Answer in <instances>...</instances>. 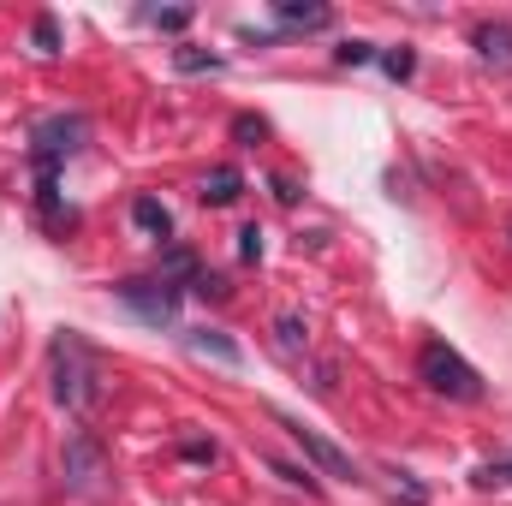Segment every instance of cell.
Wrapping results in <instances>:
<instances>
[{
    "label": "cell",
    "mask_w": 512,
    "mask_h": 506,
    "mask_svg": "<svg viewBox=\"0 0 512 506\" xmlns=\"http://www.w3.org/2000/svg\"><path fill=\"white\" fill-rule=\"evenodd\" d=\"M471 42H477V54H483V60L512 66V30H507V24H477V36H471Z\"/></svg>",
    "instance_id": "cell-12"
},
{
    "label": "cell",
    "mask_w": 512,
    "mask_h": 506,
    "mask_svg": "<svg viewBox=\"0 0 512 506\" xmlns=\"http://www.w3.org/2000/svg\"><path fill=\"white\" fill-rule=\"evenodd\" d=\"M274 18H280L286 30H328V18H334V12H328V6H316V0H310V6H304V0H274Z\"/></svg>",
    "instance_id": "cell-8"
},
{
    "label": "cell",
    "mask_w": 512,
    "mask_h": 506,
    "mask_svg": "<svg viewBox=\"0 0 512 506\" xmlns=\"http://www.w3.org/2000/svg\"><path fill=\"white\" fill-rule=\"evenodd\" d=\"M84 114H54V120H36L30 131V155H36V173H60V161L78 149V137H84Z\"/></svg>",
    "instance_id": "cell-4"
},
{
    "label": "cell",
    "mask_w": 512,
    "mask_h": 506,
    "mask_svg": "<svg viewBox=\"0 0 512 506\" xmlns=\"http://www.w3.org/2000/svg\"><path fill=\"white\" fill-rule=\"evenodd\" d=\"M185 346H191L197 358H215V364H227V370H239V364H245V352H239L227 334H215V328H197V334H185Z\"/></svg>",
    "instance_id": "cell-7"
},
{
    "label": "cell",
    "mask_w": 512,
    "mask_h": 506,
    "mask_svg": "<svg viewBox=\"0 0 512 506\" xmlns=\"http://www.w3.org/2000/svg\"><path fill=\"white\" fill-rule=\"evenodd\" d=\"M274 334H280V346H286V352H298V346H304V322H298V316H280V322H274Z\"/></svg>",
    "instance_id": "cell-20"
},
{
    "label": "cell",
    "mask_w": 512,
    "mask_h": 506,
    "mask_svg": "<svg viewBox=\"0 0 512 506\" xmlns=\"http://www.w3.org/2000/svg\"><path fill=\"white\" fill-rule=\"evenodd\" d=\"M239 191H245V173H239V167H215V173L203 179V203H215V209L239 203Z\"/></svg>",
    "instance_id": "cell-10"
},
{
    "label": "cell",
    "mask_w": 512,
    "mask_h": 506,
    "mask_svg": "<svg viewBox=\"0 0 512 506\" xmlns=\"http://www.w3.org/2000/svg\"><path fill=\"white\" fill-rule=\"evenodd\" d=\"M233 137H239V143H262V137H268V126H262L256 114H239V120H233Z\"/></svg>",
    "instance_id": "cell-21"
},
{
    "label": "cell",
    "mask_w": 512,
    "mask_h": 506,
    "mask_svg": "<svg viewBox=\"0 0 512 506\" xmlns=\"http://www.w3.org/2000/svg\"><path fill=\"white\" fill-rule=\"evenodd\" d=\"M179 453H185L191 465H215V441H185Z\"/></svg>",
    "instance_id": "cell-24"
},
{
    "label": "cell",
    "mask_w": 512,
    "mask_h": 506,
    "mask_svg": "<svg viewBox=\"0 0 512 506\" xmlns=\"http://www.w3.org/2000/svg\"><path fill=\"white\" fill-rule=\"evenodd\" d=\"M471 483H477V489H501V483H512V459H489V465H477Z\"/></svg>",
    "instance_id": "cell-16"
},
{
    "label": "cell",
    "mask_w": 512,
    "mask_h": 506,
    "mask_svg": "<svg viewBox=\"0 0 512 506\" xmlns=\"http://www.w3.org/2000/svg\"><path fill=\"white\" fill-rule=\"evenodd\" d=\"M191 292H197V298H227V280H221V274H209V268H203V280H197V286H191Z\"/></svg>",
    "instance_id": "cell-23"
},
{
    "label": "cell",
    "mask_w": 512,
    "mask_h": 506,
    "mask_svg": "<svg viewBox=\"0 0 512 506\" xmlns=\"http://www.w3.org/2000/svg\"><path fill=\"white\" fill-rule=\"evenodd\" d=\"M161 280H173V286H185V292H191V286L203 280V262L185 251V245H173V251H161Z\"/></svg>",
    "instance_id": "cell-9"
},
{
    "label": "cell",
    "mask_w": 512,
    "mask_h": 506,
    "mask_svg": "<svg viewBox=\"0 0 512 506\" xmlns=\"http://www.w3.org/2000/svg\"><path fill=\"white\" fill-rule=\"evenodd\" d=\"M239 256H245V262L262 256V227H245V233H239Z\"/></svg>",
    "instance_id": "cell-25"
},
{
    "label": "cell",
    "mask_w": 512,
    "mask_h": 506,
    "mask_svg": "<svg viewBox=\"0 0 512 506\" xmlns=\"http://www.w3.org/2000/svg\"><path fill=\"white\" fill-rule=\"evenodd\" d=\"M48 376H54V399L66 411H90L96 405V352L84 346V334L60 328L54 334V352H48Z\"/></svg>",
    "instance_id": "cell-1"
},
{
    "label": "cell",
    "mask_w": 512,
    "mask_h": 506,
    "mask_svg": "<svg viewBox=\"0 0 512 506\" xmlns=\"http://www.w3.org/2000/svg\"><path fill=\"white\" fill-rule=\"evenodd\" d=\"M114 292H120V304H131L149 328H173V322H179V298H185V286H173V280H161V274L120 280Z\"/></svg>",
    "instance_id": "cell-3"
},
{
    "label": "cell",
    "mask_w": 512,
    "mask_h": 506,
    "mask_svg": "<svg viewBox=\"0 0 512 506\" xmlns=\"http://www.w3.org/2000/svg\"><path fill=\"white\" fill-rule=\"evenodd\" d=\"M417 376L429 381V393H441V399H459V405H477V399H483V376H477L447 340H429V346L417 352Z\"/></svg>",
    "instance_id": "cell-2"
},
{
    "label": "cell",
    "mask_w": 512,
    "mask_h": 506,
    "mask_svg": "<svg viewBox=\"0 0 512 506\" xmlns=\"http://www.w3.org/2000/svg\"><path fill=\"white\" fill-rule=\"evenodd\" d=\"M393 495H405V506L429 501V489H423V483H411V471H393Z\"/></svg>",
    "instance_id": "cell-19"
},
{
    "label": "cell",
    "mask_w": 512,
    "mask_h": 506,
    "mask_svg": "<svg viewBox=\"0 0 512 506\" xmlns=\"http://www.w3.org/2000/svg\"><path fill=\"white\" fill-rule=\"evenodd\" d=\"M382 66H387V78H411V48H393V54H382Z\"/></svg>",
    "instance_id": "cell-22"
},
{
    "label": "cell",
    "mask_w": 512,
    "mask_h": 506,
    "mask_svg": "<svg viewBox=\"0 0 512 506\" xmlns=\"http://www.w3.org/2000/svg\"><path fill=\"white\" fill-rule=\"evenodd\" d=\"M143 18H149L155 30H185V24H191V6H149Z\"/></svg>",
    "instance_id": "cell-14"
},
{
    "label": "cell",
    "mask_w": 512,
    "mask_h": 506,
    "mask_svg": "<svg viewBox=\"0 0 512 506\" xmlns=\"http://www.w3.org/2000/svg\"><path fill=\"white\" fill-rule=\"evenodd\" d=\"M60 471H66V489L102 495V483H108V453H102V441L78 429V435L66 441V453H60Z\"/></svg>",
    "instance_id": "cell-6"
},
{
    "label": "cell",
    "mask_w": 512,
    "mask_h": 506,
    "mask_svg": "<svg viewBox=\"0 0 512 506\" xmlns=\"http://www.w3.org/2000/svg\"><path fill=\"white\" fill-rule=\"evenodd\" d=\"M131 221H137V233H149V239H167V233H173V215H167V203H155V197H137V203H131Z\"/></svg>",
    "instance_id": "cell-11"
},
{
    "label": "cell",
    "mask_w": 512,
    "mask_h": 506,
    "mask_svg": "<svg viewBox=\"0 0 512 506\" xmlns=\"http://www.w3.org/2000/svg\"><path fill=\"white\" fill-rule=\"evenodd\" d=\"M274 423H280V429H286V435L304 447V459H310V465H322V477H340V483H364V477H358V465H352V459H346V453H340L328 435H316L304 417H286V411H274Z\"/></svg>",
    "instance_id": "cell-5"
},
{
    "label": "cell",
    "mask_w": 512,
    "mask_h": 506,
    "mask_svg": "<svg viewBox=\"0 0 512 506\" xmlns=\"http://www.w3.org/2000/svg\"><path fill=\"white\" fill-rule=\"evenodd\" d=\"M36 54H60V24H54L48 12L36 18Z\"/></svg>",
    "instance_id": "cell-18"
},
{
    "label": "cell",
    "mask_w": 512,
    "mask_h": 506,
    "mask_svg": "<svg viewBox=\"0 0 512 506\" xmlns=\"http://www.w3.org/2000/svg\"><path fill=\"white\" fill-rule=\"evenodd\" d=\"M268 471H274L280 483H292V489H304V495H322V483H316L310 471H298V465H286V459H268Z\"/></svg>",
    "instance_id": "cell-13"
},
{
    "label": "cell",
    "mask_w": 512,
    "mask_h": 506,
    "mask_svg": "<svg viewBox=\"0 0 512 506\" xmlns=\"http://www.w3.org/2000/svg\"><path fill=\"white\" fill-rule=\"evenodd\" d=\"M179 72H221V54H203V48H179L173 54Z\"/></svg>",
    "instance_id": "cell-15"
},
{
    "label": "cell",
    "mask_w": 512,
    "mask_h": 506,
    "mask_svg": "<svg viewBox=\"0 0 512 506\" xmlns=\"http://www.w3.org/2000/svg\"><path fill=\"white\" fill-rule=\"evenodd\" d=\"M334 60H340V66H370V60H376V42H340Z\"/></svg>",
    "instance_id": "cell-17"
}]
</instances>
